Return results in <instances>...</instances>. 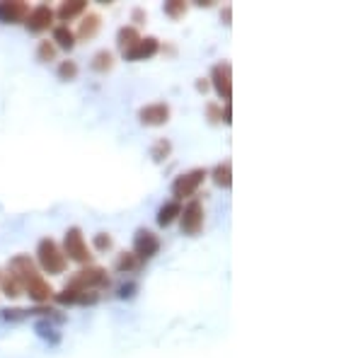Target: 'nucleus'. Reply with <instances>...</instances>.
I'll return each instance as SVG.
<instances>
[{"label":"nucleus","instance_id":"obj_32","mask_svg":"<svg viewBox=\"0 0 363 358\" xmlns=\"http://www.w3.org/2000/svg\"><path fill=\"white\" fill-rule=\"evenodd\" d=\"M196 90H199V92H206V90H208V83H206V80H203V78L199 80V83H196Z\"/></svg>","mask_w":363,"mask_h":358},{"label":"nucleus","instance_id":"obj_21","mask_svg":"<svg viewBox=\"0 0 363 358\" xmlns=\"http://www.w3.org/2000/svg\"><path fill=\"white\" fill-rule=\"evenodd\" d=\"M0 291H3L8 298H13V301L22 296V286L17 284V279L10 272L8 274H0Z\"/></svg>","mask_w":363,"mask_h":358},{"label":"nucleus","instance_id":"obj_19","mask_svg":"<svg viewBox=\"0 0 363 358\" xmlns=\"http://www.w3.org/2000/svg\"><path fill=\"white\" fill-rule=\"evenodd\" d=\"M90 68L95 70V73H109V70L114 68V54L107 49H99L97 54L92 56Z\"/></svg>","mask_w":363,"mask_h":358},{"label":"nucleus","instance_id":"obj_3","mask_svg":"<svg viewBox=\"0 0 363 358\" xmlns=\"http://www.w3.org/2000/svg\"><path fill=\"white\" fill-rule=\"evenodd\" d=\"M109 286V276L102 267H87L80 269L70 276L66 289H75V291H99Z\"/></svg>","mask_w":363,"mask_h":358},{"label":"nucleus","instance_id":"obj_29","mask_svg":"<svg viewBox=\"0 0 363 358\" xmlns=\"http://www.w3.org/2000/svg\"><path fill=\"white\" fill-rule=\"evenodd\" d=\"M136 291H138L136 284H126V286H121L119 298H133V293H136Z\"/></svg>","mask_w":363,"mask_h":358},{"label":"nucleus","instance_id":"obj_14","mask_svg":"<svg viewBox=\"0 0 363 358\" xmlns=\"http://www.w3.org/2000/svg\"><path fill=\"white\" fill-rule=\"evenodd\" d=\"M99 27H102V17H99L97 13H87V15H83V20H80V27H78L75 39L87 42V39H92L99 32Z\"/></svg>","mask_w":363,"mask_h":358},{"label":"nucleus","instance_id":"obj_10","mask_svg":"<svg viewBox=\"0 0 363 358\" xmlns=\"http://www.w3.org/2000/svg\"><path fill=\"white\" fill-rule=\"evenodd\" d=\"M54 22H56L54 10H51L49 5H37V8L29 10V15H27L25 25H27L29 32L39 34V32H46V29H49V27H54Z\"/></svg>","mask_w":363,"mask_h":358},{"label":"nucleus","instance_id":"obj_11","mask_svg":"<svg viewBox=\"0 0 363 358\" xmlns=\"http://www.w3.org/2000/svg\"><path fill=\"white\" fill-rule=\"evenodd\" d=\"M160 51V42L155 37H140L136 44L128 51H124L126 61H145V58H153Z\"/></svg>","mask_w":363,"mask_h":358},{"label":"nucleus","instance_id":"obj_20","mask_svg":"<svg viewBox=\"0 0 363 358\" xmlns=\"http://www.w3.org/2000/svg\"><path fill=\"white\" fill-rule=\"evenodd\" d=\"M138 39H140V34H138V29H136V27H131V25H128V27H121V29H119V34H116V46H119L121 54H124V51H128L133 44L138 42Z\"/></svg>","mask_w":363,"mask_h":358},{"label":"nucleus","instance_id":"obj_16","mask_svg":"<svg viewBox=\"0 0 363 358\" xmlns=\"http://www.w3.org/2000/svg\"><path fill=\"white\" fill-rule=\"evenodd\" d=\"M211 177H213L216 186H220V189H230L233 186V162L230 160L218 162V165L211 169Z\"/></svg>","mask_w":363,"mask_h":358},{"label":"nucleus","instance_id":"obj_31","mask_svg":"<svg viewBox=\"0 0 363 358\" xmlns=\"http://www.w3.org/2000/svg\"><path fill=\"white\" fill-rule=\"evenodd\" d=\"M220 121H225V124H230V121H233V107H230V102H228L225 107L220 109Z\"/></svg>","mask_w":363,"mask_h":358},{"label":"nucleus","instance_id":"obj_18","mask_svg":"<svg viewBox=\"0 0 363 358\" xmlns=\"http://www.w3.org/2000/svg\"><path fill=\"white\" fill-rule=\"evenodd\" d=\"M179 213H182V203L179 201L162 203L160 211H157V225H160V228H169L174 220L179 218Z\"/></svg>","mask_w":363,"mask_h":358},{"label":"nucleus","instance_id":"obj_8","mask_svg":"<svg viewBox=\"0 0 363 358\" xmlns=\"http://www.w3.org/2000/svg\"><path fill=\"white\" fill-rule=\"evenodd\" d=\"M211 85H213L216 95L228 104L233 97V66L228 61H220L211 68Z\"/></svg>","mask_w":363,"mask_h":358},{"label":"nucleus","instance_id":"obj_5","mask_svg":"<svg viewBox=\"0 0 363 358\" xmlns=\"http://www.w3.org/2000/svg\"><path fill=\"white\" fill-rule=\"evenodd\" d=\"M208 177V172L203 167H194L189 172L179 174L177 179L172 181V196L174 201H182V198H191L199 191V186L203 184V179Z\"/></svg>","mask_w":363,"mask_h":358},{"label":"nucleus","instance_id":"obj_2","mask_svg":"<svg viewBox=\"0 0 363 358\" xmlns=\"http://www.w3.org/2000/svg\"><path fill=\"white\" fill-rule=\"evenodd\" d=\"M37 262H39V267H42L44 272L51 274V276L63 274V272H66V267H68V259L63 257V250L58 247V242H56V240H51V237L39 240Z\"/></svg>","mask_w":363,"mask_h":358},{"label":"nucleus","instance_id":"obj_17","mask_svg":"<svg viewBox=\"0 0 363 358\" xmlns=\"http://www.w3.org/2000/svg\"><path fill=\"white\" fill-rule=\"evenodd\" d=\"M54 42H56L58 49L73 51L75 44H78V39H75V32L68 25H56L54 27Z\"/></svg>","mask_w":363,"mask_h":358},{"label":"nucleus","instance_id":"obj_27","mask_svg":"<svg viewBox=\"0 0 363 358\" xmlns=\"http://www.w3.org/2000/svg\"><path fill=\"white\" fill-rule=\"evenodd\" d=\"M112 245H114V240H112V235H109V233H97L95 235V250L97 252L112 250Z\"/></svg>","mask_w":363,"mask_h":358},{"label":"nucleus","instance_id":"obj_24","mask_svg":"<svg viewBox=\"0 0 363 358\" xmlns=\"http://www.w3.org/2000/svg\"><path fill=\"white\" fill-rule=\"evenodd\" d=\"M58 78L61 80H66V83H70V80H75L78 78V73H80V68H78V63L75 61H61L58 63Z\"/></svg>","mask_w":363,"mask_h":358},{"label":"nucleus","instance_id":"obj_22","mask_svg":"<svg viewBox=\"0 0 363 358\" xmlns=\"http://www.w3.org/2000/svg\"><path fill=\"white\" fill-rule=\"evenodd\" d=\"M138 267H140V262L133 257V252H121V254L116 257V264H114V269L119 274H131V272H136Z\"/></svg>","mask_w":363,"mask_h":358},{"label":"nucleus","instance_id":"obj_26","mask_svg":"<svg viewBox=\"0 0 363 358\" xmlns=\"http://www.w3.org/2000/svg\"><path fill=\"white\" fill-rule=\"evenodd\" d=\"M184 13H186V3H182V0H167L165 3V15L172 17V20L184 17Z\"/></svg>","mask_w":363,"mask_h":358},{"label":"nucleus","instance_id":"obj_1","mask_svg":"<svg viewBox=\"0 0 363 358\" xmlns=\"http://www.w3.org/2000/svg\"><path fill=\"white\" fill-rule=\"evenodd\" d=\"M8 272L13 274L17 279V284L22 286V293H27L34 303H46V301L54 298V289H51V284L44 279L42 274H39L37 264L29 259L27 254L13 257V259H10Z\"/></svg>","mask_w":363,"mask_h":358},{"label":"nucleus","instance_id":"obj_30","mask_svg":"<svg viewBox=\"0 0 363 358\" xmlns=\"http://www.w3.org/2000/svg\"><path fill=\"white\" fill-rule=\"evenodd\" d=\"M131 20L136 22V25H143V22H145V10L143 8H133Z\"/></svg>","mask_w":363,"mask_h":358},{"label":"nucleus","instance_id":"obj_4","mask_svg":"<svg viewBox=\"0 0 363 358\" xmlns=\"http://www.w3.org/2000/svg\"><path fill=\"white\" fill-rule=\"evenodd\" d=\"M63 257L75 264H90L92 262V254L87 250V242L83 237V230L78 225L68 228L66 230V237H63Z\"/></svg>","mask_w":363,"mask_h":358},{"label":"nucleus","instance_id":"obj_28","mask_svg":"<svg viewBox=\"0 0 363 358\" xmlns=\"http://www.w3.org/2000/svg\"><path fill=\"white\" fill-rule=\"evenodd\" d=\"M206 116H208L211 124H220V107H218V104L208 102L206 104Z\"/></svg>","mask_w":363,"mask_h":358},{"label":"nucleus","instance_id":"obj_12","mask_svg":"<svg viewBox=\"0 0 363 358\" xmlns=\"http://www.w3.org/2000/svg\"><path fill=\"white\" fill-rule=\"evenodd\" d=\"M29 15V5L22 0H13V3H0V22L3 25H20Z\"/></svg>","mask_w":363,"mask_h":358},{"label":"nucleus","instance_id":"obj_15","mask_svg":"<svg viewBox=\"0 0 363 358\" xmlns=\"http://www.w3.org/2000/svg\"><path fill=\"white\" fill-rule=\"evenodd\" d=\"M85 10H87L85 0H68V3H61V8L58 10H54V15L63 22V25H68L70 20H75V17L83 15Z\"/></svg>","mask_w":363,"mask_h":358},{"label":"nucleus","instance_id":"obj_9","mask_svg":"<svg viewBox=\"0 0 363 358\" xmlns=\"http://www.w3.org/2000/svg\"><path fill=\"white\" fill-rule=\"evenodd\" d=\"M169 104L165 102H153V104H145V107L138 109V121L143 126H165L169 121Z\"/></svg>","mask_w":363,"mask_h":358},{"label":"nucleus","instance_id":"obj_25","mask_svg":"<svg viewBox=\"0 0 363 358\" xmlns=\"http://www.w3.org/2000/svg\"><path fill=\"white\" fill-rule=\"evenodd\" d=\"M37 58H39L42 63L56 61V46H54V42H49V39L39 42V46H37Z\"/></svg>","mask_w":363,"mask_h":358},{"label":"nucleus","instance_id":"obj_13","mask_svg":"<svg viewBox=\"0 0 363 358\" xmlns=\"http://www.w3.org/2000/svg\"><path fill=\"white\" fill-rule=\"evenodd\" d=\"M54 298L61 305H95L99 301L95 291H75V289H63L61 293H54Z\"/></svg>","mask_w":363,"mask_h":358},{"label":"nucleus","instance_id":"obj_6","mask_svg":"<svg viewBox=\"0 0 363 358\" xmlns=\"http://www.w3.org/2000/svg\"><path fill=\"white\" fill-rule=\"evenodd\" d=\"M179 228L186 237H196L203 228V203L199 198H191L179 213Z\"/></svg>","mask_w":363,"mask_h":358},{"label":"nucleus","instance_id":"obj_7","mask_svg":"<svg viewBox=\"0 0 363 358\" xmlns=\"http://www.w3.org/2000/svg\"><path fill=\"white\" fill-rule=\"evenodd\" d=\"M160 252V237L148 230V228H140V230H136V237H133V257L143 264L148 259H153V257Z\"/></svg>","mask_w":363,"mask_h":358},{"label":"nucleus","instance_id":"obj_23","mask_svg":"<svg viewBox=\"0 0 363 358\" xmlns=\"http://www.w3.org/2000/svg\"><path fill=\"white\" fill-rule=\"evenodd\" d=\"M169 152H172V143H169L167 138H157L153 143V148H150V157H153L155 162H162L169 157Z\"/></svg>","mask_w":363,"mask_h":358}]
</instances>
